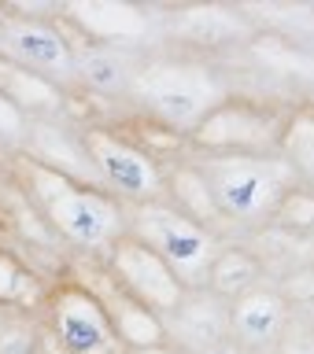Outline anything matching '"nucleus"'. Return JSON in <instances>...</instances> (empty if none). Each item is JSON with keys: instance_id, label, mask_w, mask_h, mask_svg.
Returning a JSON list of instances; mask_svg holds the SVG:
<instances>
[{"instance_id": "f257e3e1", "label": "nucleus", "mask_w": 314, "mask_h": 354, "mask_svg": "<svg viewBox=\"0 0 314 354\" xmlns=\"http://www.w3.org/2000/svg\"><path fill=\"white\" fill-rule=\"evenodd\" d=\"M218 214L233 221H266L274 218L277 199L293 185L288 166L277 155H222L204 166Z\"/></svg>"}, {"instance_id": "f03ea898", "label": "nucleus", "mask_w": 314, "mask_h": 354, "mask_svg": "<svg viewBox=\"0 0 314 354\" xmlns=\"http://www.w3.org/2000/svg\"><path fill=\"white\" fill-rule=\"evenodd\" d=\"M281 118L274 107L255 100H222L200 118L196 129H189V144L200 151L222 155H277V133Z\"/></svg>"}, {"instance_id": "7ed1b4c3", "label": "nucleus", "mask_w": 314, "mask_h": 354, "mask_svg": "<svg viewBox=\"0 0 314 354\" xmlns=\"http://www.w3.org/2000/svg\"><path fill=\"white\" fill-rule=\"evenodd\" d=\"M137 93L148 100V107H152V115L159 118V126L185 129V133L196 129L200 118L226 100L222 96V85L196 63L148 66V71L137 77Z\"/></svg>"}, {"instance_id": "20e7f679", "label": "nucleus", "mask_w": 314, "mask_h": 354, "mask_svg": "<svg viewBox=\"0 0 314 354\" xmlns=\"http://www.w3.org/2000/svg\"><path fill=\"white\" fill-rule=\"evenodd\" d=\"M133 236L159 254L171 270L185 281H207V266L215 259V236L211 229L189 221L174 207H141L133 218Z\"/></svg>"}, {"instance_id": "39448f33", "label": "nucleus", "mask_w": 314, "mask_h": 354, "mask_svg": "<svg viewBox=\"0 0 314 354\" xmlns=\"http://www.w3.org/2000/svg\"><path fill=\"white\" fill-rule=\"evenodd\" d=\"M111 270L119 277V288L144 303L152 314H174L185 299V284L148 243L137 236H119L111 248Z\"/></svg>"}, {"instance_id": "423d86ee", "label": "nucleus", "mask_w": 314, "mask_h": 354, "mask_svg": "<svg viewBox=\"0 0 314 354\" xmlns=\"http://www.w3.org/2000/svg\"><path fill=\"white\" fill-rule=\"evenodd\" d=\"M85 144H89V159L100 170V177L119 196L137 199V203H148V199L163 196L166 174L141 144L119 137V133H107V129H93Z\"/></svg>"}, {"instance_id": "0eeeda50", "label": "nucleus", "mask_w": 314, "mask_h": 354, "mask_svg": "<svg viewBox=\"0 0 314 354\" xmlns=\"http://www.w3.org/2000/svg\"><path fill=\"white\" fill-rule=\"evenodd\" d=\"M52 321L67 354H122V339L107 317V306L82 288L60 292Z\"/></svg>"}, {"instance_id": "6e6552de", "label": "nucleus", "mask_w": 314, "mask_h": 354, "mask_svg": "<svg viewBox=\"0 0 314 354\" xmlns=\"http://www.w3.org/2000/svg\"><path fill=\"white\" fill-rule=\"evenodd\" d=\"M49 214L55 221V229H60L63 236H71L74 243H82V248H104V243H115L119 229H122L119 207L111 203L107 196L89 192V188L63 185L60 196H52Z\"/></svg>"}, {"instance_id": "1a4fd4ad", "label": "nucleus", "mask_w": 314, "mask_h": 354, "mask_svg": "<svg viewBox=\"0 0 314 354\" xmlns=\"http://www.w3.org/2000/svg\"><path fill=\"white\" fill-rule=\"evenodd\" d=\"M288 325V306L277 292L252 288L229 303V339L241 351H266L281 339Z\"/></svg>"}, {"instance_id": "9d476101", "label": "nucleus", "mask_w": 314, "mask_h": 354, "mask_svg": "<svg viewBox=\"0 0 314 354\" xmlns=\"http://www.w3.org/2000/svg\"><path fill=\"white\" fill-rule=\"evenodd\" d=\"M171 30L182 41L193 44H233L252 37L248 19L237 8H218V4H200V8H182L174 11Z\"/></svg>"}, {"instance_id": "9b49d317", "label": "nucleus", "mask_w": 314, "mask_h": 354, "mask_svg": "<svg viewBox=\"0 0 314 354\" xmlns=\"http://www.w3.org/2000/svg\"><path fill=\"white\" fill-rule=\"evenodd\" d=\"M163 192H171L174 199V210L185 214L189 221L211 229V221H218V203H215V192H211V181L204 174V166H193V162H177L163 181Z\"/></svg>"}, {"instance_id": "f8f14e48", "label": "nucleus", "mask_w": 314, "mask_h": 354, "mask_svg": "<svg viewBox=\"0 0 314 354\" xmlns=\"http://www.w3.org/2000/svg\"><path fill=\"white\" fill-rule=\"evenodd\" d=\"M177 325H185V336L193 343V351H204L218 339H229V303L211 292H196L182 299V306L174 310Z\"/></svg>"}, {"instance_id": "ddd939ff", "label": "nucleus", "mask_w": 314, "mask_h": 354, "mask_svg": "<svg viewBox=\"0 0 314 354\" xmlns=\"http://www.w3.org/2000/svg\"><path fill=\"white\" fill-rule=\"evenodd\" d=\"M277 159L288 166V174L304 181V188L314 192V107H299L281 118Z\"/></svg>"}, {"instance_id": "4468645a", "label": "nucleus", "mask_w": 314, "mask_h": 354, "mask_svg": "<svg viewBox=\"0 0 314 354\" xmlns=\"http://www.w3.org/2000/svg\"><path fill=\"white\" fill-rule=\"evenodd\" d=\"M115 295H119V303H115V310H107V317H111V325H115L119 339L126 343V347L148 351V347L166 343V325H163L159 314H152L148 306L137 303L133 295H126L122 288H119Z\"/></svg>"}, {"instance_id": "2eb2a0df", "label": "nucleus", "mask_w": 314, "mask_h": 354, "mask_svg": "<svg viewBox=\"0 0 314 354\" xmlns=\"http://www.w3.org/2000/svg\"><path fill=\"white\" fill-rule=\"evenodd\" d=\"M11 52H19L33 66H67L71 63V48L60 37V30L44 26V22H15L8 30Z\"/></svg>"}, {"instance_id": "dca6fc26", "label": "nucleus", "mask_w": 314, "mask_h": 354, "mask_svg": "<svg viewBox=\"0 0 314 354\" xmlns=\"http://www.w3.org/2000/svg\"><path fill=\"white\" fill-rule=\"evenodd\" d=\"M255 277H259V262H255L248 251H241V248L215 251V259H211V266H207L211 295L226 299V303H233V299L244 295V292H252Z\"/></svg>"}, {"instance_id": "f3484780", "label": "nucleus", "mask_w": 314, "mask_h": 354, "mask_svg": "<svg viewBox=\"0 0 314 354\" xmlns=\"http://www.w3.org/2000/svg\"><path fill=\"white\" fill-rule=\"evenodd\" d=\"M74 15L93 33L111 41H141L148 33V15L130 4H85V8H74Z\"/></svg>"}, {"instance_id": "a211bd4d", "label": "nucleus", "mask_w": 314, "mask_h": 354, "mask_svg": "<svg viewBox=\"0 0 314 354\" xmlns=\"http://www.w3.org/2000/svg\"><path fill=\"white\" fill-rule=\"evenodd\" d=\"M252 52L255 59L274 66V71L281 74H296V77H314V55L296 48L288 37H277V33H259V37H252Z\"/></svg>"}, {"instance_id": "6ab92c4d", "label": "nucleus", "mask_w": 314, "mask_h": 354, "mask_svg": "<svg viewBox=\"0 0 314 354\" xmlns=\"http://www.w3.org/2000/svg\"><path fill=\"white\" fill-rule=\"evenodd\" d=\"M78 74H82L85 85L96 88V93H122V88H130L126 66H122V59L107 48L85 52L82 59H78Z\"/></svg>"}, {"instance_id": "aec40b11", "label": "nucleus", "mask_w": 314, "mask_h": 354, "mask_svg": "<svg viewBox=\"0 0 314 354\" xmlns=\"http://www.w3.org/2000/svg\"><path fill=\"white\" fill-rule=\"evenodd\" d=\"M274 221L288 232H311L314 229V192L304 185H288L285 196L274 207Z\"/></svg>"}, {"instance_id": "412c9836", "label": "nucleus", "mask_w": 314, "mask_h": 354, "mask_svg": "<svg viewBox=\"0 0 314 354\" xmlns=\"http://www.w3.org/2000/svg\"><path fill=\"white\" fill-rule=\"evenodd\" d=\"M19 129V115H15V107L8 104L4 96H0V133H15Z\"/></svg>"}, {"instance_id": "4be33fe9", "label": "nucleus", "mask_w": 314, "mask_h": 354, "mask_svg": "<svg viewBox=\"0 0 314 354\" xmlns=\"http://www.w3.org/2000/svg\"><path fill=\"white\" fill-rule=\"evenodd\" d=\"M196 354H244L233 339H218V343H211V347H204V351H196Z\"/></svg>"}, {"instance_id": "5701e85b", "label": "nucleus", "mask_w": 314, "mask_h": 354, "mask_svg": "<svg viewBox=\"0 0 314 354\" xmlns=\"http://www.w3.org/2000/svg\"><path fill=\"white\" fill-rule=\"evenodd\" d=\"M137 354H185V351L171 347V343H159V347H148V351H137Z\"/></svg>"}]
</instances>
